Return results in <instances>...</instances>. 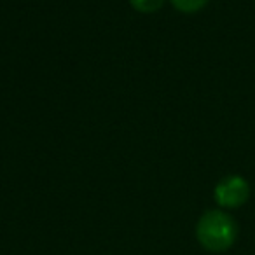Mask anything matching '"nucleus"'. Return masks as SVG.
<instances>
[{
  "label": "nucleus",
  "instance_id": "f257e3e1",
  "mask_svg": "<svg viewBox=\"0 0 255 255\" xmlns=\"http://www.w3.org/2000/svg\"><path fill=\"white\" fill-rule=\"evenodd\" d=\"M196 238L205 250L212 254L229 250L238 238L234 219L224 210H208L196 224Z\"/></svg>",
  "mask_w": 255,
  "mask_h": 255
},
{
  "label": "nucleus",
  "instance_id": "7ed1b4c3",
  "mask_svg": "<svg viewBox=\"0 0 255 255\" xmlns=\"http://www.w3.org/2000/svg\"><path fill=\"white\" fill-rule=\"evenodd\" d=\"M208 0H171V4L182 12H198L206 5Z\"/></svg>",
  "mask_w": 255,
  "mask_h": 255
},
{
  "label": "nucleus",
  "instance_id": "f03ea898",
  "mask_svg": "<svg viewBox=\"0 0 255 255\" xmlns=\"http://www.w3.org/2000/svg\"><path fill=\"white\" fill-rule=\"evenodd\" d=\"M213 196L217 205L222 208H238L250 198V185L240 175H229L215 185Z\"/></svg>",
  "mask_w": 255,
  "mask_h": 255
},
{
  "label": "nucleus",
  "instance_id": "20e7f679",
  "mask_svg": "<svg viewBox=\"0 0 255 255\" xmlns=\"http://www.w3.org/2000/svg\"><path fill=\"white\" fill-rule=\"evenodd\" d=\"M129 2H131V5L136 9V11L145 12V14L156 12L157 9H161L164 4V0H129Z\"/></svg>",
  "mask_w": 255,
  "mask_h": 255
}]
</instances>
